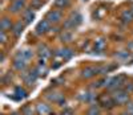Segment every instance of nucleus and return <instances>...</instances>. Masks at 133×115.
I'll return each mask as SVG.
<instances>
[{
  "instance_id": "nucleus-1",
  "label": "nucleus",
  "mask_w": 133,
  "mask_h": 115,
  "mask_svg": "<svg viewBox=\"0 0 133 115\" xmlns=\"http://www.w3.org/2000/svg\"><path fill=\"white\" fill-rule=\"evenodd\" d=\"M112 99L115 103H117V105H124V103H127L129 101V94L127 93V91H121V90H116L113 95H112Z\"/></svg>"
},
{
  "instance_id": "nucleus-2",
  "label": "nucleus",
  "mask_w": 133,
  "mask_h": 115,
  "mask_svg": "<svg viewBox=\"0 0 133 115\" xmlns=\"http://www.w3.org/2000/svg\"><path fill=\"white\" fill-rule=\"evenodd\" d=\"M81 22V16L79 15V13H72V16L65 21V24H64V27L66 28V29H69V28H75V27H77Z\"/></svg>"
},
{
  "instance_id": "nucleus-3",
  "label": "nucleus",
  "mask_w": 133,
  "mask_h": 115,
  "mask_svg": "<svg viewBox=\"0 0 133 115\" xmlns=\"http://www.w3.org/2000/svg\"><path fill=\"white\" fill-rule=\"evenodd\" d=\"M124 79H125V75H118V77H115V78H110L109 83H108V87L112 89V90H117L121 85L124 83Z\"/></svg>"
},
{
  "instance_id": "nucleus-4",
  "label": "nucleus",
  "mask_w": 133,
  "mask_h": 115,
  "mask_svg": "<svg viewBox=\"0 0 133 115\" xmlns=\"http://www.w3.org/2000/svg\"><path fill=\"white\" fill-rule=\"evenodd\" d=\"M45 20H48L49 22H59L61 20V12L57 11V9H52V11H49V12L47 13V19Z\"/></svg>"
},
{
  "instance_id": "nucleus-5",
  "label": "nucleus",
  "mask_w": 133,
  "mask_h": 115,
  "mask_svg": "<svg viewBox=\"0 0 133 115\" xmlns=\"http://www.w3.org/2000/svg\"><path fill=\"white\" fill-rule=\"evenodd\" d=\"M37 70H33V72H29V73H24L23 74V79H24V82L27 85H32L33 82L36 81V78H37Z\"/></svg>"
},
{
  "instance_id": "nucleus-6",
  "label": "nucleus",
  "mask_w": 133,
  "mask_h": 115,
  "mask_svg": "<svg viewBox=\"0 0 133 115\" xmlns=\"http://www.w3.org/2000/svg\"><path fill=\"white\" fill-rule=\"evenodd\" d=\"M47 30H49V21L48 20H41L36 27V33L41 34V33H45Z\"/></svg>"
},
{
  "instance_id": "nucleus-7",
  "label": "nucleus",
  "mask_w": 133,
  "mask_h": 115,
  "mask_svg": "<svg viewBox=\"0 0 133 115\" xmlns=\"http://www.w3.org/2000/svg\"><path fill=\"white\" fill-rule=\"evenodd\" d=\"M95 74H98V67H93V66H88L83 70V77L84 78H91Z\"/></svg>"
},
{
  "instance_id": "nucleus-8",
  "label": "nucleus",
  "mask_w": 133,
  "mask_h": 115,
  "mask_svg": "<svg viewBox=\"0 0 133 115\" xmlns=\"http://www.w3.org/2000/svg\"><path fill=\"white\" fill-rule=\"evenodd\" d=\"M27 60H23V58H19V57H16L15 61H14V66L15 69H17V70H24V69L27 67Z\"/></svg>"
},
{
  "instance_id": "nucleus-9",
  "label": "nucleus",
  "mask_w": 133,
  "mask_h": 115,
  "mask_svg": "<svg viewBox=\"0 0 133 115\" xmlns=\"http://www.w3.org/2000/svg\"><path fill=\"white\" fill-rule=\"evenodd\" d=\"M23 29H24V24L21 21H19V22H16V24L14 25V28H12V33H14V36L15 37H19L21 33H23Z\"/></svg>"
},
{
  "instance_id": "nucleus-10",
  "label": "nucleus",
  "mask_w": 133,
  "mask_h": 115,
  "mask_svg": "<svg viewBox=\"0 0 133 115\" xmlns=\"http://www.w3.org/2000/svg\"><path fill=\"white\" fill-rule=\"evenodd\" d=\"M32 56H33V52L31 50V49H24V50H20L19 53H17V56L16 57H19V58H23V60H29V58H32Z\"/></svg>"
},
{
  "instance_id": "nucleus-11",
  "label": "nucleus",
  "mask_w": 133,
  "mask_h": 115,
  "mask_svg": "<svg viewBox=\"0 0 133 115\" xmlns=\"http://www.w3.org/2000/svg\"><path fill=\"white\" fill-rule=\"evenodd\" d=\"M36 110H37V114H39V115H47V114L51 112L49 106H48V105H44V103H40V105H37Z\"/></svg>"
},
{
  "instance_id": "nucleus-12",
  "label": "nucleus",
  "mask_w": 133,
  "mask_h": 115,
  "mask_svg": "<svg viewBox=\"0 0 133 115\" xmlns=\"http://www.w3.org/2000/svg\"><path fill=\"white\" fill-rule=\"evenodd\" d=\"M56 56H61L64 60H68V58H71V57L73 56V52H72L71 49H60V50L56 53Z\"/></svg>"
},
{
  "instance_id": "nucleus-13",
  "label": "nucleus",
  "mask_w": 133,
  "mask_h": 115,
  "mask_svg": "<svg viewBox=\"0 0 133 115\" xmlns=\"http://www.w3.org/2000/svg\"><path fill=\"white\" fill-rule=\"evenodd\" d=\"M0 28H2V30H8V29H12L14 28V25H12V22H11V20L9 19H3L2 20V24H0Z\"/></svg>"
},
{
  "instance_id": "nucleus-14",
  "label": "nucleus",
  "mask_w": 133,
  "mask_h": 115,
  "mask_svg": "<svg viewBox=\"0 0 133 115\" xmlns=\"http://www.w3.org/2000/svg\"><path fill=\"white\" fill-rule=\"evenodd\" d=\"M23 5H24L23 0H15L14 4L11 5V11H12V12H19V11L23 8Z\"/></svg>"
},
{
  "instance_id": "nucleus-15",
  "label": "nucleus",
  "mask_w": 133,
  "mask_h": 115,
  "mask_svg": "<svg viewBox=\"0 0 133 115\" xmlns=\"http://www.w3.org/2000/svg\"><path fill=\"white\" fill-rule=\"evenodd\" d=\"M121 19H123L125 22H130V21L133 20V12H132V9L124 11L123 15H121Z\"/></svg>"
},
{
  "instance_id": "nucleus-16",
  "label": "nucleus",
  "mask_w": 133,
  "mask_h": 115,
  "mask_svg": "<svg viewBox=\"0 0 133 115\" xmlns=\"http://www.w3.org/2000/svg\"><path fill=\"white\" fill-rule=\"evenodd\" d=\"M33 19H35V12L31 11V9H27L25 12H24V21L28 24V22H31Z\"/></svg>"
},
{
  "instance_id": "nucleus-17",
  "label": "nucleus",
  "mask_w": 133,
  "mask_h": 115,
  "mask_svg": "<svg viewBox=\"0 0 133 115\" xmlns=\"http://www.w3.org/2000/svg\"><path fill=\"white\" fill-rule=\"evenodd\" d=\"M15 94H17L16 99H23V98L27 97L25 90H24V89H21V87H16V89H15Z\"/></svg>"
},
{
  "instance_id": "nucleus-18",
  "label": "nucleus",
  "mask_w": 133,
  "mask_h": 115,
  "mask_svg": "<svg viewBox=\"0 0 133 115\" xmlns=\"http://www.w3.org/2000/svg\"><path fill=\"white\" fill-rule=\"evenodd\" d=\"M55 7H57V8H64L69 4V0H55Z\"/></svg>"
},
{
  "instance_id": "nucleus-19",
  "label": "nucleus",
  "mask_w": 133,
  "mask_h": 115,
  "mask_svg": "<svg viewBox=\"0 0 133 115\" xmlns=\"http://www.w3.org/2000/svg\"><path fill=\"white\" fill-rule=\"evenodd\" d=\"M51 53H49V49L47 47H40V56H44V57H48Z\"/></svg>"
},
{
  "instance_id": "nucleus-20",
  "label": "nucleus",
  "mask_w": 133,
  "mask_h": 115,
  "mask_svg": "<svg viewBox=\"0 0 133 115\" xmlns=\"http://www.w3.org/2000/svg\"><path fill=\"white\" fill-rule=\"evenodd\" d=\"M104 47H105V41H104V40H98V41H96V48H97L98 50H103Z\"/></svg>"
},
{
  "instance_id": "nucleus-21",
  "label": "nucleus",
  "mask_w": 133,
  "mask_h": 115,
  "mask_svg": "<svg viewBox=\"0 0 133 115\" xmlns=\"http://www.w3.org/2000/svg\"><path fill=\"white\" fill-rule=\"evenodd\" d=\"M100 112H98V109L96 107V106H92L89 110H88V115H98Z\"/></svg>"
},
{
  "instance_id": "nucleus-22",
  "label": "nucleus",
  "mask_w": 133,
  "mask_h": 115,
  "mask_svg": "<svg viewBox=\"0 0 133 115\" xmlns=\"http://www.w3.org/2000/svg\"><path fill=\"white\" fill-rule=\"evenodd\" d=\"M32 114H33V110L31 106H25L23 109V115H32Z\"/></svg>"
},
{
  "instance_id": "nucleus-23",
  "label": "nucleus",
  "mask_w": 133,
  "mask_h": 115,
  "mask_svg": "<svg viewBox=\"0 0 133 115\" xmlns=\"http://www.w3.org/2000/svg\"><path fill=\"white\" fill-rule=\"evenodd\" d=\"M71 39H72V34L71 33H66L65 32V33L61 34V40L63 41H71Z\"/></svg>"
},
{
  "instance_id": "nucleus-24",
  "label": "nucleus",
  "mask_w": 133,
  "mask_h": 115,
  "mask_svg": "<svg viewBox=\"0 0 133 115\" xmlns=\"http://www.w3.org/2000/svg\"><path fill=\"white\" fill-rule=\"evenodd\" d=\"M117 58H129V53H117Z\"/></svg>"
},
{
  "instance_id": "nucleus-25",
  "label": "nucleus",
  "mask_w": 133,
  "mask_h": 115,
  "mask_svg": "<svg viewBox=\"0 0 133 115\" xmlns=\"http://www.w3.org/2000/svg\"><path fill=\"white\" fill-rule=\"evenodd\" d=\"M40 5H41V0H32V7L39 8Z\"/></svg>"
},
{
  "instance_id": "nucleus-26",
  "label": "nucleus",
  "mask_w": 133,
  "mask_h": 115,
  "mask_svg": "<svg viewBox=\"0 0 133 115\" xmlns=\"http://www.w3.org/2000/svg\"><path fill=\"white\" fill-rule=\"evenodd\" d=\"M0 39H2V42H5L7 41V36H5V32L4 30L0 32Z\"/></svg>"
},
{
  "instance_id": "nucleus-27",
  "label": "nucleus",
  "mask_w": 133,
  "mask_h": 115,
  "mask_svg": "<svg viewBox=\"0 0 133 115\" xmlns=\"http://www.w3.org/2000/svg\"><path fill=\"white\" fill-rule=\"evenodd\" d=\"M128 112L130 115H133V103H129V105H128Z\"/></svg>"
},
{
  "instance_id": "nucleus-28",
  "label": "nucleus",
  "mask_w": 133,
  "mask_h": 115,
  "mask_svg": "<svg viewBox=\"0 0 133 115\" xmlns=\"http://www.w3.org/2000/svg\"><path fill=\"white\" fill-rule=\"evenodd\" d=\"M121 115H130L129 112H125V114H121Z\"/></svg>"
},
{
  "instance_id": "nucleus-29",
  "label": "nucleus",
  "mask_w": 133,
  "mask_h": 115,
  "mask_svg": "<svg viewBox=\"0 0 133 115\" xmlns=\"http://www.w3.org/2000/svg\"><path fill=\"white\" fill-rule=\"evenodd\" d=\"M63 115H69V114H63Z\"/></svg>"
},
{
  "instance_id": "nucleus-30",
  "label": "nucleus",
  "mask_w": 133,
  "mask_h": 115,
  "mask_svg": "<svg viewBox=\"0 0 133 115\" xmlns=\"http://www.w3.org/2000/svg\"><path fill=\"white\" fill-rule=\"evenodd\" d=\"M132 12H133V7H132Z\"/></svg>"
}]
</instances>
